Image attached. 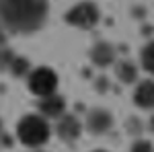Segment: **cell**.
<instances>
[{"label":"cell","instance_id":"1","mask_svg":"<svg viewBox=\"0 0 154 152\" xmlns=\"http://www.w3.org/2000/svg\"><path fill=\"white\" fill-rule=\"evenodd\" d=\"M45 17L48 0H0V21L12 33H33Z\"/></svg>","mask_w":154,"mask_h":152},{"label":"cell","instance_id":"2","mask_svg":"<svg viewBox=\"0 0 154 152\" xmlns=\"http://www.w3.org/2000/svg\"><path fill=\"white\" fill-rule=\"evenodd\" d=\"M17 136L25 146L37 148L49 138V123L43 115H25L17 126Z\"/></svg>","mask_w":154,"mask_h":152},{"label":"cell","instance_id":"3","mask_svg":"<svg viewBox=\"0 0 154 152\" xmlns=\"http://www.w3.org/2000/svg\"><path fill=\"white\" fill-rule=\"evenodd\" d=\"M27 82H29L31 93L39 95L41 99L49 97V95H56V88H58V76L49 68H37V70H33L29 74V80Z\"/></svg>","mask_w":154,"mask_h":152},{"label":"cell","instance_id":"4","mask_svg":"<svg viewBox=\"0 0 154 152\" xmlns=\"http://www.w3.org/2000/svg\"><path fill=\"white\" fill-rule=\"evenodd\" d=\"M66 21L74 27L88 29V27L97 25V21H99V8L93 2H80V4L72 6L70 11L66 12Z\"/></svg>","mask_w":154,"mask_h":152},{"label":"cell","instance_id":"5","mask_svg":"<svg viewBox=\"0 0 154 152\" xmlns=\"http://www.w3.org/2000/svg\"><path fill=\"white\" fill-rule=\"evenodd\" d=\"M58 134L62 140H76L80 136V123L74 115H62L58 123Z\"/></svg>","mask_w":154,"mask_h":152},{"label":"cell","instance_id":"6","mask_svg":"<svg viewBox=\"0 0 154 152\" xmlns=\"http://www.w3.org/2000/svg\"><path fill=\"white\" fill-rule=\"evenodd\" d=\"M39 109H41L43 115H48V117H62L64 115V109H66V103H64V99L58 97V95H49V97H43L41 99Z\"/></svg>","mask_w":154,"mask_h":152},{"label":"cell","instance_id":"7","mask_svg":"<svg viewBox=\"0 0 154 152\" xmlns=\"http://www.w3.org/2000/svg\"><path fill=\"white\" fill-rule=\"evenodd\" d=\"M86 126L93 134H105L107 129L111 128V115L103 109H95L86 119Z\"/></svg>","mask_w":154,"mask_h":152},{"label":"cell","instance_id":"8","mask_svg":"<svg viewBox=\"0 0 154 152\" xmlns=\"http://www.w3.org/2000/svg\"><path fill=\"white\" fill-rule=\"evenodd\" d=\"M134 101L140 107L146 109H154V80H144L142 84H138Z\"/></svg>","mask_w":154,"mask_h":152},{"label":"cell","instance_id":"9","mask_svg":"<svg viewBox=\"0 0 154 152\" xmlns=\"http://www.w3.org/2000/svg\"><path fill=\"white\" fill-rule=\"evenodd\" d=\"M93 60H95V64H99V66H109L115 60V51H113V47L107 45V43H99L93 49Z\"/></svg>","mask_w":154,"mask_h":152},{"label":"cell","instance_id":"10","mask_svg":"<svg viewBox=\"0 0 154 152\" xmlns=\"http://www.w3.org/2000/svg\"><path fill=\"white\" fill-rule=\"evenodd\" d=\"M117 74L123 82H134L136 78V68L131 62H119L117 64Z\"/></svg>","mask_w":154,"mask_h":152},{"label":"cell","instance_id":"11","mask_svg":"<svg viewBox=\"0 0 154 152\" xmlns=\"http://www.w3.org/2000/svg\"><path fill=\"white\" fill-rule=\"evenodd\" d=\"M142 64H144V68H146V70L154 72V41L144 47V51H142Z\"/></svg>","mask_w":154,"mask_h":152},{"label":"cell","instance_id":"12","mask_svg":"<svg viewBox=\"0 0 154 152\" xmlns=\"http://www.w3.org/2000/svg\"><path fill=\"white\" fill-rule=\"evenodd\" d=\"M131 152H152V148H150L148 142H138V144H134Z\"/></svg>","mask_w":154,"mask_h":152}]
</instances>
